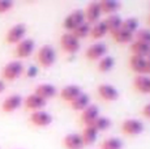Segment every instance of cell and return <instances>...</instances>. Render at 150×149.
<instances>
[{
	"instance_id": "cell-1",
	"label": "cell",
	"mask_w": 150,
	"mask_h": 149,
	"mask_svg": "<svg viewBox=\"0 0 150 149\" xmlns=\"http://www.w3.org/2000/svg\"><path fill=\"white\" fill-rule=\"evenodd\" d=\"M35 60L39 67L47 70V68L52 67L54 63L56 62V51L51 45H43L37 50Z\"/></svg>"
},
{
	"instance_id": "cell-2",
	"label": "cell",
	"mask_w": 150,
	"mask_h": 149,
	"mask_svg": "<svg viewBox=\"0 0 150 149\" xmlns=\"http://www.w3.org/2000/svg\"><path fill=\"white\" fill-rule=\"evenodd\" d=\"M25 72L24 64L20 60H12V62L7 63L4 67L1 68V79L3 81H14L18 77L22 76Z\"/></svg>"
},
{
	"instance_id": "cell-3",
	"label": "cell",
	"mask_w": 150,
	"mask_h": 149,
	"mask_svg": "<svg viewBox=\"0 0 150 149\" xmlns=\"http://www.w3.org/2000/svg\"><path fill=\"white\" fill-rule=\"evenodd\" d=\"M28 28L25 24L22 22H18V24H14L13 26H11L9 29L7 30L4 35V41L7 45H17L18 42H21L22 39L26 35Z\"/></svg>"
},
{
	"instance_id": "cell-4",
	"label": "cell",
	"mask_w": 150,
	"mask_h": 149,
	"mask_svg": "<svg viewBox=\"0 0 150 149\" xmlns=\"http://www.w3.org/2000/svg\"><path fill=\"white\" fill-rule=\"evenodd\" d=\"M34 50H35V42L31 38H24L21 42L14 45L13 55L17 59H26L29 56L33 55Z\"/></svg>"
},
{
	"instance_id": "cell-5",
	"label": "cell",
	"mask_w": 150,
	"mask_h": 149,
	"mask_svg": "<svg viewBox=\"0 0 150 149\" xmlns=\"http://www.w3.org/2000/svg\"><path fill=\"white\" fill-rule=\"evenodd\" d=\"M85 22V16H83L82 9H74L73 12H71L69 15L65 16V18L63 20V28L67 31H73L77 26Z\"/></svg>"
},
{
	"instance_id": "cell-6",
	"label": "cell",
	"mask_w": 150,
	"mask_h": 149,
	"mask_svg": "<svg viewBox=\"0 0 150 149\" xmlns=\"http://www.w3.org/2000/svg\"><path fill=\"white\" fill-rule=\"evenodd\" d=\"M120 131L123 135H127V136H138L140 133L144 132V123L138 119H125L122 122Z\"/></svg>"
},
{
	"instance_id": "cell-7",
	"label": "cell",
	"mask_w": 150,
	"mask_h": 149,
	"mask_svg": "<svg viewBox=\"0 0 150 149\" xmlns=\"http://www.w3.org/2000/svg\"><path fill=\"white\" fill-rule=\"evenodd\" d=\"M59 42L62 50L67 54H76L80 50V41L69 31H65L62 34Z\"/></svg>"
},
{
	"instance_id": "cell-8",
	"label": "cell",
	"mask_w": 150,
	"mask_h": 149,
	"mask_svg": "<svg viewBox=\"0 0 150 149\" xmlns=\"http://www.w3.org/2000/svg\"><path fill=\"white\" fill-rule=\"evenodd\" d=\"M97 96L105 102H115L119 99V90L110 84H100L97 87Z\"/></svg>"
},
{
	"instance_id": "cell-9",
	"label": "cell",
	"mask_w": 150,
	"mask_h": 149,
	"mask_svg": "<svg viewBox=\"0 0 150 149\" xmlns=\"http://www.w3.org/2000/svg\"><path fill=\"white\" fill-rule=\"evenodd\" d=\"M106 53H107V45L103 43V42H97V43H93L89 46L85 50L83 55H85V58L88 60L98 62L103 56H106Z\"/></svg>"
},
{
	"instance_id": "cell-10",
	"label": "cell",
	"mask_w": 150,
	"mask_h": 149,
	"mask_svg": "<svg viewBox=\"0 0 150 149\" xmlns=\"http://www.w3.org/2000/svg\"><path fill=\"white\" fill-rule=\"evenodd\" d=\"M83 11V16H85V22H88L89 25H94L100 20L102 12H100L99 1H91L85 7Z\"/></svg>"
},
{
	"instance_id": "cell-11",
	"label": "cell",
	"mask_w": 150,
	"mask_h": 149,
	"mask_svg": "<svg viewBox=\"0 0 150 149\" xmlns=\"http://www.w3.org/2000/svg\"><path fill=\"white\" fill-rule=\"evenodd\" d=\"M29 122L33 126H35V127L43 128L52 123V115L45 110L34 111V113H31L30 115H29Z\"/></svg>"
},
{
	"instance_id": "cell-12",
	"label": "cell",
	"mask_w": 150,
	"mask_h": 149,
	"mask_svg": "<svg viewBox=\"0 0 150 149\" xmlns=\"http://www.w3.org/2000/svg\"><path fill=\"white\" fill-rule=\"evenodd\" d=\"M47 105V101H45L43 98L38 97L37 94H29L28 97H25L24 101H22V106L26 111H39V110H43Z\"/></svg>"
},
{
	"instance_id": "cell-13",
	"label": "cell",
	"mask_w": 150,
	"mask_h": 149,
	"mask_svg": "<svg viewBox=\"0 0 150 149\" xmlns=\"http://www.w3.org/2000/svg\"><path fill=\"white\" fill-rule=\"evenodd\" d=\"M22 101H24V98L20 94H11V96L5 97L4 101L1 102L0 110L5 114L13 113V111H16L17 109H20L22 106Z\"/></svg>"
},
{
	"instance_id": "cell-14",
	"label": "cell",
	"mask_w": 150,
	"mask_h": 149,
	"mask_svg": "<svg viewBox=\"0 0 150 149\" xmlns=\"http://www.w3.org/2000/svg\"><path fill=\"white\" fill-rule=\"evenodd\" d=\"M99 107H98L97 105H89L86 109H83L81 111V115H80V120H81V123L83 124V127L85 126H91L93 124V122L96 120L98 116H99Z\"/></svg>"
},
{
	"instance_id": "cell-15",
	"label": "cell",
	"mask_w": 150,
	"mask_h": 149,
	"mask_svg": "<svg viewBox=\"0 0 150 149\" xmlns=\"http://www.w3.org/2000/svg\"><path fill=\"white\" fill-rule=\"evenodd\" d=\"M81 93H82V89L79 87V85L72 84V85H65V87H63L59 92V97L64 102L71 104V102L73 101L74 98H77Z\"/></svg>"
},
{
	"instance_id": "cell-16",
	"label": "cell",
	"mask_w": 150,
	"mask_h": 149,
	"mask_svg": "<svg viewBox=\"0 0 150 149\" xmlns=\"http://www.w3.org/2000/svg\"><path fill=\"white\" fill-rule=\"evenodd\" d=\"M34 94L43 98L45 101H48V99H52L57 94V89L52 84H39L34 89Z\"/></svg>"
},
{
	"instance_id": "cell-17",
	"label": "cell",
	"mask_w": 150,
	"mask_h": 149,
	"mask_svg": "<svg viewBox=\"0 0 150 149\" xmlns=\"http://www.w3.org/2000/svg\"><path fill=\"white\" fill-rule=\"evenodd\" d=\"M62 144L64 149H82L85 145L82 143L80 133H68L63 137Z\"/></svg>"
},
{
	"instance_id": "cell-18",
	"label": "cell",
	"mask_w": 150,
	"mask_h": 149,
	"mask_svg": "<svg viewBox=\"0 0 150 149\" xmlns=\"http://www.w3.org/2000/svg\"><path fill=\"white\" fill-rule=\"evenodd\" d=\"M133 88L138 93L150 94V76H148V74H136L133 79Z\"/></svg>"
},
{
	"instance_id": "cell-19",
	"label": "cell",
	"mask_w": 150,
	"mask_h": 149,
	"mask_svg": "<svg viewBox=\"0 0 150 149\" xmlns=\"http://www.w3.org/2000/svg\"><path fill=\"white\" fill-rule=\"evenodd\" d=\"M128 65L134 73L137 74H146V58L131 55L128 59Z\"/></svg>"
},
{
	"instance_id": "cell-20",
	"label": "cell",
	"mask_w": 150,
	"mask_h": 149,
	"mask_svg": "<svg viewBox=\"0 0 150 149\" xmlns=\"http://www.w3.org/2000/svg\"><path fill=\"white\" fill-rule=\"evenodd\" d=\"M129 51H131V55L148 58L150 55V45L142 43V42L138 41H132V43L129 45Z\"/></svg>"
},
{
	"instance_id": "cell-21",
	"label": "cell",
	"mask_w": 150,
	"mask_h": 149,
	"mask_svg": "<svg viewBox=\"0 0 150 149\" xmlns=\"http://www.w3.org/2000/svg\"><path fill=\"white\" fill-rule=\"evenodd\" d=\"M98 133L99 132H98L93 126H85L83 130H82V132L80 133L81 135L83 145H85V147H88V145H93L98 139Z\"/></svg>"
},
{
	"instance_id": "cell-22",
	"label": "cell",
	"mask_w": 150,
	"mask_h": 149,
	"mask_svg": "<svg viewBox=\"0 0 150 149\" xmlns=\"http://www.w3.org/2000/svg\"><path fill=\"white\" fill-rule=\"evenodd\" d=\"M103 21H105V24H106V28H107L108 34H112V33H115L116 30H119L120 28H122L123 18H122V16L120 15L115 13V15L107 16Z\"/></svg>"
},
{
	"instance_id": "cell-23",
	"label": "cell",
	"mask_w": 150,
	"mask_h": 149,
	"mask_svg": "<svg viewBox=\"0 0 150 149\" xmlns=\"http://www.w3.org/2000/svg\"><path fill=\"white\" fill-rule=\"evenodd\" d=\"M133 33H129V31L124 30L120 28L119 30H116L115 33L111 34L112 39H114L115 43L117 45H128V43H132V41H133Z\"/></svg>"
},
{
	"instance_id": "cell-24",
	"label": "cell",
	"mask_w": 150,
	"mask_h": 149,
	"mask_svg": "<svg viewBox=\"0 0 150 149\" xmlns=\"http://www.w3.org/2000/svg\"><path fill=\"white\" fill-rule=\"evenodd\" d=\"M99 7H100V12L110 16V15H115L120 9L122 3L116 1V0H102V1H99Z\"/></svg>"
},
{
	"instance_id": "cell-25",
	"label": "cell",
	"mask_w": 150,
	"mask_h": 149,
	"mask_svg": "<svg viewBox=\"0 0 150 149\" xmlns=\"http://www.w3.org/2000/svg\"><path fill=\"white\" fill-rule=\"evenodd\" d=\"M89 105H90V97H89V94L83 93V92L77 98H74L73 101L69 104L71 109L74 111H82L83 109H86Z\"/></svg>"
},
{
	"instance_id": "cell-26",
	"label": "cell",
	"mask_w": 150,
	"mask_h": 149,
	"mask_svg": "<svg viewBox=\"0 0 150 149\" xmlns=\"http://www.w3.org/2000/svg\"><path fill=\"white\" fill-rule=\"evenodd\" d=\"M106 34H108V31H107V28H106L105 21L99 20V21L96 22L94 25H91L90 34H89V35H90L91 39H100V38H103Z\"/></svg>"
},
{
	"instance_id": "cell-27",
	"label": "cell",
	"mask_w": 150,
	"mask_h": 149,
	"mask_svg": "<svg viewBox=\"0 0 150 149\" xmlns=\"http://www.w3.org/2000/svg\"><path fill=\"white\" fill-rule=\"evenodd\" d=\"M114 65H115V59L110 55H106V56H103L102 59L98 60L97 70L102 73H106V72H110V71L114 68Z\"/></svg>"
},
{
	"instance_id": "cell-28",
	"label": "cell",
	"mask_w": 150,
	"mask_h": 149,
	"mask_svg": "<svg viewBox=\"0 0 150 149\" xmlns=\"http://www.w3.org/2000/svg\"><path fill=\"white\" fill-rule=\"evenodd\" d=\"M99 149H123V141L119 137H107L99 144Z\"/></svg>"
},
{
	"instance_id": "cell-29",
	"label": "cell",
	"mask_w": 150,
	"mask_h": 149,
	"mask_svg": "<svg viewBox=\"0 0 150 149\" xmlns=\"http://www.w3.org/2000/svg\"><path fill=\"white\" fill-rule=\"evenodd\" d=\"M93 126L94 128L98 131V132H103V131H107L110 127H111V120H110L107 116H102L99 115L98 118L93 122Z\"/></svg>"
},
{
	"instance_id": "cell-30",
	"label": "cell",
	"mask_w": 150,
	"mask_h": 149,
	"mask_svg": "<svg viewBox=\"0 0 150 149\" xmlns=\"http://www.w3.org/2000/svg\"><path fill=\"white\" fill-rule=\"evenodd\" d=\"M138 25H140V22L136 17H128V18H123L122 29L134 34L138 30Z\"/></svg>"
},
{
	"instance_id": "cell-31",
	"label": "cell",
	"mask_w": 150,
	"mask_h": 149,
	"mask_svg": "<svg viewBox=\"0 0 150 149\" xmlns=\"http://www.w3.org/2000/svg\"><path fill=\"white\" fill-rule=\"evenodd\" d=\"M90 28H91V25H89L88 22H82L80 26H77L76 29L73 31H71V33L80 41V39H83V38H86V37H89V34H90Z\"/></svg>"
},
{
	"instance_id": "cell-32",
	"label": "cell",
	"mask_w": 150,
	"mask_h": 149,
	"mask_svg": "<svg viewBox=\"0 0 150 149\" xmlns=\"http://www.w3.org/2000/svg\"><path fill=\"white\" fill-rule=\"evenodd\" d=\"M133 41L150 45V29H138L133 35Z\"/></svg>"
},
{
	"instance_id": "cell-33",
	"label": "cell",
	"mask_w": 150,
	"mask_h": 149,
	"mask_svg": "<svg viewBox=\"0 0 150 149\" xmlns=\"http://www.w3.org/2000/svg\"><path fill=\"white\" fill-rule=\"evenodd\" d=\"M13 1H11V0H0V15L9 12L13 8Z\"/></svg>"
},
{
	"instance_id": "cell-34",
	"label": "cell",
	"mask_w": 150,
	"mask_h": 149,
	"mask_svg": "<svg viewBox=\"0 0 150 149\" xmlns=\"http://www.w3.org/2000/svg\"><path fill=\"white\" fill-rule=\"evenodd\" d=\"M141 114H142V116H145V118L150 119V104L145 105V107L141 110Z\"/></svg>"
},
{
	"instance_id": "cell-35",
	"label": "cell",
	"mask_w": 150,
	"mask_h": 149,
	"mask_svg": "<svg viewBox=\"0 0 150 149\" xmlns=\"http://www.w3.org/2000/svg\"><path fill=\"white\" fill-rule=\"evenodd\" d=\"M146 73L150 74V55L146 58Z\"/></svg>"
},
{
	"instance_id": "cell-36",
	"label": "cell",
	"mask_w": 150,
	"mask_h": 149,
	"mask_svg": "<svg viewBox=\"0 0 150 149\" xmlns=\"http://www.w3.org/2000/svg\"><path fill=\"white\" fill-rule=\"evenodd\" d=\"M4 90H5V84L3 80H0V93H3Z\"/></svg>"
},
{
	"instance_id": "cell-37",
	"label": "cell",
	"mask_w": 150,
	"mask_h": 149,
	"mask_svg": "<svg viewBox=\"0 0 150 149\" xmlns=\"http://www.w3.org/2000/svg\"><path fill=\"white\" fill-rule=\"evenodd\" d=\"M148 25H149V28H150V13H149V16H148Z\"/></svg>"
}]
</instances>
